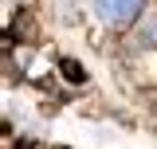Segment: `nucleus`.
<instances>
[{
    "instance_id": "nucleus-2",
    "label": "nucleus",
    "mask_w": 157,
    "mask_h": 149,
    "mask_svg": "<svg viewBox=\"0 0 157 149\" xmlns=\"http://www.w3.org/2000/svg\"><path fill=\"white\" fill-rule=\"evenodd\" d=\"M59 71L67 74V78H71V82H86V71H82V67H78L75 59H59Z\"/></svg>"
},
{
    "instance_id": "nucleus-1",
    "label": "nucleus",
    "mask_w": 157,
    "mask_h": 149,
    "mask_svg": "<svg viewBox=\"0 0 157 149\" xmlns=\"http://www.w3.org/2000/svg\"><path fill=\"white\" fill-rule=\"evenodd\" d=\"M90 4H94V16L102 24H126L141 8V0H90Z\"/></svg>"
}]
</instances>
